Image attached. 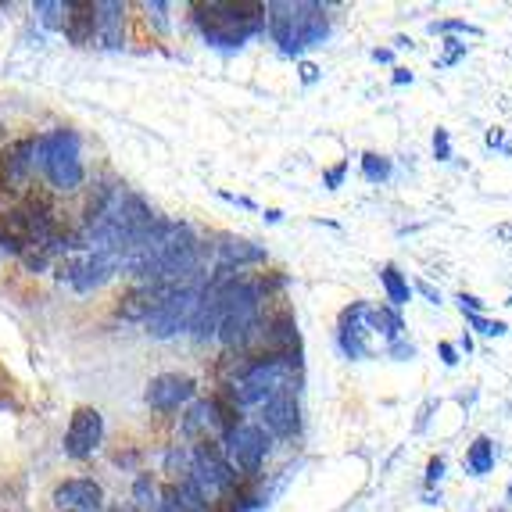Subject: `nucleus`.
<instances>
[{"label":"nucleus","instance_id":"1","mask_svg":"<svg viewBox=\"0 0 512 512\" xmlns=\"http://www.w3.org/2000/svg\"><path fill=\"white\" fill-rule=\"evenodd\" d=\"M222 273L226 276L208 283V294H212L215 308H219L215 337L226 348H244L262 330V291L248 280H233V269H222Z\"/></svg>","mask_w":512,"mask_h":512},{"label":"nucleus","instance_id":"2","mask_svg":"<svg viewBox=\"0 0 512 512\" xmlns=\"http://www.w3.org/2000/svg\"><path fill=\"white\" fill-rule=\"evenodd\" d=\"M194 22L212 47L237 51L258 33H265V4L255 0H212V4H194Z\"/></svg>","mask_w":512,"mask_h":512},{"label":"nucleus","instance_id":"3","mask_svg":"<svg viewBox=\"0 0 512 512\" xmlns=\"http://www.w3.org/2000/svg\"><path fill=\"white\" fill-rule=\"evenodd\" d=\"M265 26H269V36L283 54H301L308 47H319L330 36L326 8L323 4H305V0H298V4L294 0L265 4Z\"/></svg>","mask_w":512,"mask_h":512},{"label":"nucleus","instance_id":"4","mask_svg":"<svg viewBox=\"0 0 512 512\" xmlns=\"http://www.w3.org/2000/svg\"><path fill=\"white\" fill-rule=\"evenodd\" d=\"M36 165L51 180V187L58 190H76L86 180L83 158H79V137L72 129H51V133L36 137Z\"/></svg>","mask_w":512,"mask_h":512},{"label":"nucleus","instance_id":"5","mask_svg":"<svg viewBox=\"0 0 512 512\" xmlns=\"http://www.w3.org/2000/svg\"><path fill=\"white\" fill-rule=\"evenodd\" d=\"M187 477L194 480L197 491L205 495V502L230 495L233 487H237V470L226 462V455H222V448L215 441H201L194 452H190V473Z\"/></svg>","mask_w":512,"mask_h":512},{"label":"nucleus","instance_id":"6","mask_svg":"<svg viewBox=\"0 0 512 512\" xmlns=\"http://www.w3.org/2000/svg\"><path fill=\"white\" fill-rule=\"evenodd\" d=\"M201 291L205 287H176V291L165 294L162 305L144 319L147 333L165 341V337H176V333L190 330V319H194L197 305H201Z\"/></svg>","mask_w":512,"mask_h":512},{"label":"nucleus","instance_id":"7","mask_svg":"<svg viewBox=\"0 0 512 512\" xmlns=\"http://www.w3.org/2000/svg\"><path fill=\"white\" fill-rule=\"evenodd\" d=\"M222 455L233 470H240L244 477H255L262 459L269 455V434L262 427H251V423H237L230 434L222 437Z\"/></svg>","mask_w":512,"mask_h":512},{"label":"nucleus","instance_id":"8","mask_svg":"<svg viewBox=\"0 0 512 512\" xmlns=\"http://www.w3.org/2000/svg\"><path fill=\"white\" fill-rule=\"evenodd\" d=\"M115 273H119V258L111 255V251H83V255L72 258L61 269V280L69 283V287H76L79 294H90L97 287H104Z\"/></svg>","mask_w":512,"mask_h":512},{"label":"nucleus","instance_id":"9","mask_svg":"<svg viewBox=\"0 0 512 512\" xmlns=\"http://www.w3.org/2000/svg\"><path fill=\"white\" fill-rule=\"evenodd\" d=\"M101 441H104V416L101 412L90 409V405H83V409L72 412L69 430H65V455L83 462L101 448Z\"/></svg>","mask_w":512,"mask_h":512},{"label":"nucleus","instance_id":"10","mask_svg":"<svg viewBox=\"0 0 512 512\" xmlns=\"http://www.w3.org/2000/svg\"><path fill=\"white\" fill-rule=\"evenodd\" d=\"M262 430L273 437H294L301 430V405H298V387H283L273 398L262 402Z\"/></svg>","mask_w":512,"mask_h":512},{"label":"nucleus","instance_id":"11","mask_svg":"<svg viewBox=\"0 0 512 512\" xmlns=\"http://www.w3.org/2000/svg\"><path fill=\"white\" fill-rule=\"evenodd\" d=\"M197 384L190 380V376L183 373H162V376H154L151 384H147L144 398L151 409L158 412H172V409H180V405H187L190 398H194Z\"/></svg>","mask_w":512,"mask_h":512},{"label":"nucleus","instance_id":"12","mask_svg":"<svg viewBox=\"0 0 512 512\" xmlns=\"http://www.w3.org/2000/svg\"><path fill=\"white\" fill-rule=\"evenodd\" d=\"M101 502H104L101 484L90 477H72L54 487V505H58L61 512H97Z\"/></svg>","mask_w":512,"mask_h":512},{"label":"nucleus","instance_id":"13","mask_svg":"<svg viewBox=\"0 0 512 512\" xmlns=\"http://www.w3.org/2000/svg\"><path fill=\"white\" fill-rule=\"evenodd\" d=\"M65 40L72 47H86L97 36V18H94V0H65Z\"/></svg>","mask_w":512,"mask_h":512},{"label":"nucleus","instance_id":"14","mask_svg":"<svg viewBox=\"0 0 512 512\" xmlns=\"http://www.w3.org/2000/svg\"><path fill=\"white\" fill-rule=\"evenodd\" d=\"M94 18H97L94 40H101L111 51H119L122 43H126V4H119V0H101V4H94Z\"/></svg>","mask_w":512,"mask_h":512},{"label":"nucleus","instance_id":"15","mask_svg":"<svg viewBox=\"0 0 512 512\" xmlns=\"http://www.w3.org/2000/svg\"><path fill=\"white\" fill-rule=\"evenodd\" d=\"M165 294H169V287H158V283H140V287H133V291L122 294L119 316L129 319V323H144L154 308L162 305Z\"/></svg>","mask_w":512,"mask_h":512},{"label":"nucleus","instance_id":"16","mask_svg":"<svg viewBox=\"0 0 512 512\" xmlns=\"http://www.w3.org/2000/svg\"><path fill=\"white\" fill-rule=\"evenodd\" d=\"M369 305H351L344 312V323H341V333H337V341H341V351L348 359H369V344H366V326L359 323L362 312Z\"/></svg>","mask_w":512,"mask_h":512},{"label":"nucleus","instance_id":"17","mask_svg":"<svg viewBox=\"0 0 512 512\" xmlns=\"http://www.w3.org/2000/svg\"><path fill=\"white\" fill-rule=\"evenodd\" d=\"M33 165H36V137L15 140V144L4 147V154H0V169H4V176H8L11 183L26 180Z\"/></svg>","mask_w":512,"mask_h":512},{"label":"nucleus","instance_id":"18","mask_svg":"<svg viewBox=\"0 0 512 512\" xmlns=\"http://www.w3.org/2000/svg\"><path fill=\"white\" fill-rule=\"evenodd\" d=\"M265 251L258 248V244H251V240H226V244H219V262L222 269H233V265H248V262H262Z\"/></svg>","mask_w":512,"mask_h":512},{"label":"nucleus","instance_id":"19","mask_svg":"<svg viewBox=\"0 0 512 512\" xmlns=\"http://www.w3.org/2000/svg\"><path fill=\"white\" fill-rule=\"evenodd\" d=\"M466 466H470L473 477H484V473L495 470V441H491V437H477V441L470 444Z\"/></svg>","mask_w":512,"mask_h":512},{"label":"nucleus","instance_id":"20","mask_svg":"<svg viewBox=\"0 0 512 512\" xmlns=\"http://www.w3.org/2000/svg\"><path fill=\"white\" fill-rule=\"evenodd\" d=\"M380 280H384V291H387V298H391L394 308L409 305V301H412V287H409V280H405V276L394 269V265H384V269H380Z\"/></svg>","mask_w":512,"mask_h":512},{"label":"nucleus","instance_id":"21","mask_svg":"<svg viewBox=\"0 0 512 512\" xmlns=\"http://www.w3.org/2000/svg\"><path fill=\"white\" fill-rule=\"evenodd\" d=\"M366 319L376 326V330H384L387 337H391V341H398V337H402V330H405V326H402V316H398L394 308H380V312H373V308H369Z\"/></svg>","mask_w":512,"mask_h":512},{"label":"nucleus","instance_id":"22","mask_svg":"<svg viewBox=\"0 0 512 512\" xmlns=\"http://www.w3.org/2000/svg\"><path fill=\"white\" fill-rule=\"evenodd\" d=\"M362 176H366L369 183H384V180H391V158L366 151V154H362Z\"/></svg>","mask_w":512,"mask_h":512},{"label":"nucleus","instance_id":"23","mask_svg":"<svg viewBox=\"0 0 512 512\" xmlns=\"http://www.w3.org/2000/svg\"><path fill=\"white\" fill-rule=\"evenodd\" d=\"M33 11L40 15V22L47 29H61V26H65V0H40Z\"/></svg>","mask_w":512,"mask_h":512},{"label":"nucleus","instance_id":"24","mask_svg":"<svg viewBox=\"0 0 512 512\" xmlns=\"http://www.w3.org/2000/svg\"><path fill=\"white\" fill-rule=\"evenodd\" d=\"M133 502H137L144 512L154 509V502H158V487H154L151 473H140L137 477V484H133Z\"/></svg>","mask_w":512,"mask_h":512},{"label":"nucleus","instance_id":"25","mask_svg":"<svg viewBox=\"0 0 512 512\" xmlns=\"http://www.w3.org/2000/svg\"><path fill=\"white\" fill-rule=\"evenodd\" d=\"M466 323L473 326L477 333H484V337H502L505 333V323H498V319H484V316H466Z\"/></svg>","mask_w":512,"mask_h":512},{"label":"nucleus","instance_id":"26","mask_svg":"<svg viewBox=\"0 0 512 512\" xmlns=\"http://www.w3.org/2000/svg\"><path fill=\"white\" fill-rule=\"evenodd\" d=\"M434 158L437 162H448V158H452V137H448V129H437L434 133Z\"/></svg>","mask_w":512,"mask_h":512},{"label":"nucleus","instance_id":"27","mask_svg":"<svg viewBox=\"0 0 512 512\" xmlns=\"http://www.w3.org/2000/svg\"><path fill=\"white\" fill-rule=\"evenodd\" d=\"M430 33H473V36H477L480 29L470 26V22H459V18H455V22H434V26H430Z\"/></svg>","mask_w":512,"mask_h":512},{"label":"nucleus","instance_id":"28","mask_svg":"<svg viewBox=\"0 0 512 512\" xmlns=\"http://www.w3.org/2000/svg\"><path fill=\"white\" fill-rule=\"evenodd\" d=\"M344 176H348V162L333 165V169L323 176V187H326V190H337V187H341V183H344Z\"/></svg>","mask_w":512,"mask_h":512},{"label":"nucleus","instance_id":"29","mask_svg":"<svg viewBox=\"0 0 512 512\" xmlns=\"http://www.w3.org/2000/svg\"><path fill=\"white\" fill-rule=\"evenodd\" d=\"M144 11H147V18H154V26L162 29V33L169 29V26H165V11H169V8H165L162 0H154V4H144Z\"/></svg>","mask_w":512,"mask_h":512},{"label":"nucleus","instance_id":"30","mask_svg":"<svg viewBox=\"0 0 512 512\" xmlns=\"http://www.w3.org/2000/svg\"><path fill=\"white\" fill-rule=\"evenodd\" d=\"M459 308L466 316H480V312H484V301L473 298V294H459Z\"/></svg>","mask_w":512,"mask_h":512},{"label":"nucleus","instance_id":"31","mask_svg":"<svg viewBox=\"0 0 512 512\" xmlns=\"http://www.w3.org/2000/svg\"><path fill=\"white\" fill-rule=\"evenodd\" d=\"M459 54H466V43L448 40V58H441V61H437V65H441V69H448V65H452V61L459 58Z\"/></svg>","mask_w":512,"mask_h":512},{"label":"nucleus","instance_id":"32","mask_svg":"<svg viewBox=\"0 0 512 512\" xmlns=\"http://www.w3.org/2000/svg\"><path fill=\"white\" fill-rule=\"evenodd\" d=\"M441 477H444V459H430V466H427V484H437Z\"/></svg>","mask_w":512,"mask_h":512},{"label":"nucleus","instance_id":"33","mask_svg":"<svg viewBox=\"0 0 512 512\" xmlns=\"http://www.w3.org/2000/svg\"><path fill=\"white\" fill-rule=\"evenodd\" d=\"M437 351H441V362H444V366H455V362H459V355H455V348L448 341H444Z\"/></svg>","mask_w":512,"mask_h":512},{"label":"nucleus","instance_id":"34","mask_svg":"<svg viewBox=\"0 0 512 512\" xmlns=\"http://www.w3.org/2000/svg\"><path fill=\"white\" fill-rule=\"evenodd\" d=\"M391 355H398V359H412V355H416V348H412V344H398V341H394L391 344Z\"/></svg>","mask_w":512,"mask_h":512},{"label":"nucleus","instance_id":"35","mask_svg":"<svg viewBox=\"0 0 512 512\" xmlns=\"http://www.w3.org/2000/svg\"><path fill=\"white\" fill-rule=\"evenodd\" d=\"M301 79H305V83H316V79H319V69L312 65V61H305V65H301Z\"/></svg>","mask_w":512,"mask_h":512},{"label":"nucleus","instance_id":"36","mask_svg":"<svg viewBox=\"0 0 512 512\" xmlns=\"http://www.w3.org/2000/svg\"><path fill=\"white\" fill-rule=\"evenodd\" d=\"M394 83H398V86L412 83V72L409 69H394Z\"/></svg>","mask_w":512,"mask_h":512},{"label":"nucleus","instance_id":"37","mask_svg":"<svg viewBox=\"0 0 512 512\" xmlns=\"http://www.w3.org/2000/svg\"><path fill=\"white\" fill-rule=\"evenodd\" d=\"M419 291L427 294V298H430V301H434V305H441V294H437V291H434V287H430V283H419Z\"/></svg>","mask_w":512,"mask_h":512},{"label":"nucleus","instance_id":"38","mask_svg":"<svg viewBox=\"0 0 512 512\" xmlns=\"http://www.w3.org/2000/svg\"><path fill=\"white\" fill-rule=\"evenodd\" d=\"M222 197H226V201H233V205H240V208H255L248 197H237V194H222Z\"/></svg>","mask_w":512,"mask_h":512},{"label":"nucleus","instance_id":"39","mask_svg":"<svg viewBox=\"0 0 512 512\" xmlns=\"http://www.w3.org/2000/svg\"><path fill=\"white\" fill-rule=\"evenodd\" d=\"M487 144H491V147H502V144H505V137L498 133V129H491V133H487Z\"/></svg>","mask_w":512,"mask_h":512},{"label":"nucleus","instance_id":"40","mask_svg":"<svg viewBox=\"0 0 512 512\" xmlns=\"http://www.w3.org/2000/svg\"><path fill=\"white\" fill-rule=\"evenodd\" d=\"M391 58H394V54L387 51V47H384V51H373V61H391Z\"/></svg>","mask_w":512,"mask_h":512},{"label":"nucleus","instance_id":"41","mask_svg":"<svg viewBox=\"0 0 512 512\" xmlns=\"http://www.w3.org/2000/svg\"><path fill=\"white\" fill-rule=\"evenodd\" d=\"M111 512H129V509H111Z\"/></svg>","mask_w":512,"mask_h":512},{"label":"nucleus","instance_id":"42","mask_svg":"<svg viewBox=\"0 0 512 512\" xmlns=\"http://www.w3.org/2000/svg\"><path fill=\"white\" fill-rule=\"evenodd\" d=\"M509 498H512V487H509Z\"/></svg>","mask_w":512,"mask_h":512},{"label":"nucleus","instance_id":"43","mask_svg":"<svg viewBox=\"0 0 512 512\" xmlns=\"http://www.w3.org/2000/svg\"><path fill=\"white\" fill-rule=\"evenodd\" d=\"M498 512H509V509H498Z\"/></svg>","mask_w":512,"mask_h":512}]
</instances>
